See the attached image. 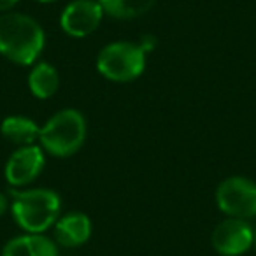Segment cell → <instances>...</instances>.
Wrapping results in <instances>:
<instances>
[{
	"label": "cell",
	"instance_id": "9a60e30c",
	"mask_svg": "<svg viewBox=\"0 0 256 256\" xmlns=\"http://www.w3.org/2000/svg\"><path fill=\"white\" fill-rule=\"evenodd\" d=\"M18 0H0V11H6V9H11Z\"/></svg>",
	"mask_w": 256,
	"mask_h": 256
},
{
	"label": "cell",
	"instance_id": "ba28073f",
	"mask_svg": "<svg viewBox=\"0 0 256 256\" xmlns=\"http://www.w3.org/2000/svg\"><path fill=\"white\" fill-rule=\"evenodd\" d=\"M44 167V154L37 146H23L11 154L6 165V178L9 184L23 186L32 182Z\"/></svg>",
	"mask_w": 256,
	"mask_h": 256
},
{
	"label": "cell",
	"instance_id": "5bb4252c",
	"mask_svg": "<svg viewBox=\"0 0 256 256\" xmlns=\"http://www.w3.org/2000/svg\"><path fill=\"white\" fill-rule=\"evenodd\" d=\"M154 46H156V37H153V36H144L142 40H140V48H142L144 53L153 51Z\"/></svg>",
	"mask_w": 256,
	"mask_h": 256
},
{
	"label": "cell",
	"instance_id": "52a82bcc",
	"mask_svg": "<svg viewBox=\"0 0 256 256\" xmlns=\"http://www.w3.org/2000/svg\"><path fill=\"white\" fill-rule=\"evenodd\" d=\"M104 16L96 0H74L62 14V28L72 37H86L95 32Z\"/></svg>",
	"mask_w": 256,
	"mask_h": 256
},
{
	"label": "cell",
	"instance_id": "6da1fadb",
	"mask_svg": "<svg viewBox=\"0 0 256 256\" xmlns=\"http://www.w3.org/2000/svg\"><path fill=\"white\" fill-rule=\"evenodd\" d=\"M44 32L30 16L9 12L0 16V53L20 65H30L44 50Z\"/></svg>",
	"mask_w": 256,
	"mask_h": 256
},
{
	"label": "cell",
	"instance_id": "8fae6325",
	"mask_svg": "<svg viewBox=\"0 0 256 256\" xmlns=\"http://www.w3.org/2000/svg\"><path fill=\"white\" fill-rule=\"evenodd\" d=\"M0 132L11 142L18 146H32L40 137V128L36 124V121L28 120L25 116H9L2 121Z\"/></svg>",
	"mask_w": 256,
	"mask_h": 256
},
{
	"label": "cell",
	"instance_id": "ac0fdd59",
	"mask_svg": "<svg viewBox=\"0 0 256 256\" xmlns=\"http://www.w3.org/2000/svg\"><path fill=\"white\" fill-rule=\"evenodd\" d=\"M252 244H254V248H256V232H254V240H252Z\"/></svg>",
	"mask_w": 256,
	"mask_h": 256
},
{
	"label": "cell",
	"instance_id": "30bf717a",
	"mask_svg": "<svg viewBox=\"0 0 256 256\" xmlns=\"http://www.w3.org/2000/svg\"><path fill=\"white\" fill-rule=\"evenodd\" d=\"M2 256H58L56 246L39 234L16 237L4 246Z\"/></svg>",
	"mask_w": 256,
	"mask_h": 256
},
{
	"label": "cell",
	"instance_id": "277c9868",
	"mask_svg": "<svg viewBox=\"0 0 256 256\" xmlns=\"http://www.w3.org/2000/svg\"><path fill=\"white\" fill-rule=\"evenodd\" d=\"M146 67V53L132 42L107 44L96 58V68L104 78L126 82L139 78Z\"/></svg>",
	"mask_w": 256,
	"mask_h": 256
},
{
	"label": "cell",
	"instance_id": "7c38bea8",
	"mask_svg": "<svg viewBox=\"0 0 256 256\" xmlns=\"http://www.w3.org/2000/svg\"><path fill=\"white\" fill-rule=\"evenodd\" d=\"M28 86L32 93L39 98H50L56 93L60 86V78L53 65L50 64H39L28 78Z\"/></svg>",
	"mask_w": 256,
	"mask_h": 256
},
{
	"label": "cell",
	"instance_id": "5b68a950",
	"mask_svg": "<svg viewBox=\"0 0 256 256\" xmlns=\"http://www.w3.org/2000/svg\"><path fill=\"white\" fill-rule=\"evenodd\" d=\"M216 200L224 214L238 220L256 216V182L246 178H228L218 186Z\"/></svg>",
	"mask_w": 256,
	"mask_h": 256
},
{
	"label": "cell",
	"instance_id": "9c48e42d",
	"mask_svg": "<svg viewBox=\"0 0 256 256\" xmlns=\"http://www.w3.org/2000/svg\"><path fill=\"white\" fill-rule=\"evenodd\" d=\"M92 235V221L81 212L64 216L54 224V237L64 248H78L84 244Z\"/></svg>",
	"mask_w": 256,
	"mask_h": 256
},
{
	"label": "cell",
	"instance_id": "e0dca14e",
	"mask_svg": "<svg viewBox=\"0 0 256 256\" xmlns=\"http://www.w3.org/2000/svg\"><path fill=\"white\" fill-rule=\"evenodd\" d=\"M36 2H42V4H48V2H54V0H36Z\"/></svg>",
	"mask_w": 256,
	"mask_h": 256
},
{
	"label": "cell",
	"instance_id": "4fadbf2b",
	"mask_svg": "<svg viewBox=\"0 0 256 256\" xmlns=\"http://www.w3.org/2000/svg\"><path fill=\"white\" fill-rule=\"evenodd\" d=\"M102 6L104 12L118 20H132L146 14L156 0H96Z\"/></svg>",
	"mask_w": 256,
	"mask_h": 256
},
{
	"label": "cell",
	"instance_id": "2e32d148",
	"mask_svg": "<svg viewBox=\"0 0 256 256\" xmlns=\"http://www.w3.org/2000/svg\"><path fill=\"white\" fill-rule=\"evenodd\" d=\"M6 207H8V202H6V198H4V195L0 193V216L6 212Z\"/></svg>",
	"mask_w": 256,
	"mask_h": 256
},
{
	"label": "cell",
	"instance_id": "7a4b0ae2",
	"mask_svg": "<svg viewBox=\"0 0 256 256\" xmlns=\"http://www.w3.org/2000/svg\"><path fill=\"white\" fill-rule=\"evenodd\" d=\"M12 216L28 234H40L56 223L60 196L51 190L37 188L28 192H12Z\"/></svg>",
	"mask_w": 256,
	"mask_h": 256
},
{
	"label": "cell",
	"instance_id": "8992f818",
	"mask_svg": "<svg viewBox=\"0 0 256 256\" xmlns=\"http://www.w3.org/2000/svg\"><path fill=\"white\" fill-rule=\"evenodd\" d=\"M212 246L223 256H238L252 246L254 234L244 220L230 218L220 223L212 232Z\"/></svg>",
	"mask_w": 256,
	"mask_h": 256
},
{
	"label": "cell",
	"instance_id": "3957f363",
	"mask_svg": "<svg viewBox=\"0 0 256 256\" xmlns=\"http://www.w3.org/2000/svg\"><path fill=\"white\" fill-rule=\"evenodd\" d=\"M40 142L54 156H68L82 146L86 139V121L76 109H65L54 114L40 128Z\"/></svg>",
	"mask_w": 256,
	"mask_h": 256
}]
</instances>
